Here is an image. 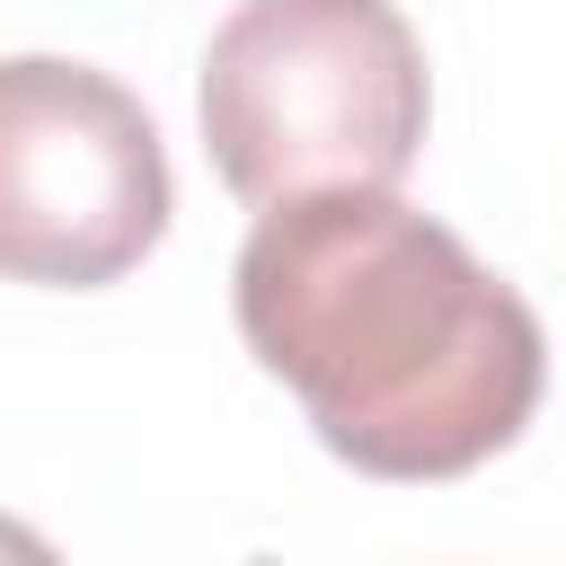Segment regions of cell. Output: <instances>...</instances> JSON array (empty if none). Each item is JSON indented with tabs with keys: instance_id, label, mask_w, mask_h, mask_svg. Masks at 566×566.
<instances>
[{
	"instance_id": "6da1fadb",
	"label": "cell",
	"mask_w": 566,
	"mask_h": 566,
	"mask_svg": "<svg viewBox=\"0 0 566 566\" xmlns=\"http://www.w3.org/2000/svg\"><path fill=\"white\" fill-rule=\"evenodd\" d=\"M230 310L310 433L389 486L469 478L548 389L539 310L389 186L265 203L230 265Z\"/></svg>"
},
{
	"instance_id": "277c9868",
	"label": "cell",
	"mask_w": 566,
	"mask_h": 566,
	"mask_svg": "<svg viewBox=\"0 0 566 566\" xmlns=\"http://www.w3.org/2000/svg\"><path fill=\"white\" fill-rule=\"evenodd\" d=\"M0 566H62V548L35 531V522H18V513H0Z\"/></svg>"
},
{
	"instance_id": "3957f363",
	"label": "cell",
	"mask_w": 566,
	"mask_h": 566,
	"mask_svg": "<svg viewBox=\"0 0 566 566\" xmlns=\"http://www.w3.org/2000/svg\"><path fill=\"white\" fill-rule=\"evenodd\" d=\"M177 186L142 97L62 53L0 62V283L97 292L168 239Z\"/></svg>"
},
{
	"instance_id": "7a4b0ae2",
	"label": "cell",
	"mask_w": 566,
	"mask_h": 566,
	"mask_svg": "<svg viewBox=\"0 0 566 566\" xmlns=\"http://www.w3.org/2000/svg\"><path fill=\"white\" fill-rule=\"evenodd\" d=\"M433 80L389 0H239L203 44L195 124L239 203L398 186L424 150Z\"/></svg>"
}]
</instances>
